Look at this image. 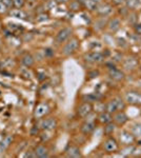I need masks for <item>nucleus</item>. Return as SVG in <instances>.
<instances>
[{"label":"nucleus","mask_w":141,"mask_h":158,"mask_svg":"<svg viewBox=\"0 0 141 158\" xmlns=\"http://www.w3.org/2000/svg\"><path fill=\"white\" fill-rule=\"evenodd\" d=\"M110 76H111V78H113L114 80H117V81L122 80V79L124 78V74L117 69H111L110 70Z\"/></svg>","instance_id":"dca6fc26"},{"label":"nucleus","mask_w":141,"mask_h":158,"mask_svg":"<svg viewBox=\"0 0 141 158\" xmlns=\"http://www.w3.org/2000/svg\"><path fill=\"white\" fill-rule=\"evenodd\" d=\"M2 2L8 8H11L13 6V0H2Z\"/></svg>","instance_id":"c85d7f7f"},{"label":"nucleus","mask_w":141,"mask_h":158,"mask_svg":"<svg viewBox=\"0 0 141 158\" xmlns=\"http://www.w3.org/2000/svg\"><path fill=\"white\" fill-rule=\"evenodd\" d=\"M21 61H22V65L27 68L32 67V65H34V58H33V56L30 54L24 55V56L22 57V59H21Z\"/></svg>","instance_id":"6ab92c4d"},{"label":"nucleus","mask_w":141,"mask_h":158,"mask_svg":"<svg viewBox=\"0 0 141 158\" xmlns=\"http://www.w3.org/2000/svg\"><path fill=\"white\" fill-rule=\"evenodd\" d=\"M114 131H115V125H112L111 122H108V125L105 127V133L108 134V135H110V134H112Z\"/></svg>","instance_id":"a878e982"},{"label":"nucleus","mask_w":141,"mask_h":158,"mask_svg":"<svg viewBox=\"0 0 141 158\" xmlns=\"http://www.w3.org/2000/svg\"><path fill=\"white\" fill-rule=\"evenodd\" d=\"M112 114L108 112H102L101 114L98 116V120L101 123H104V125H108V122L112 121Z\"/></svg>","instance_id":"2eb2a0df"},{"label":"nucleus","mask_w":141,"mask_h":158,"mask_svg":"<svg viewBox=\"0 0 141 158\" xmlns=\"http://www.w3.org/2000/svg\"><path fill=\"white\" fill-rule=\"evenodd\" d=\"M35 154H36V157H40V158L48 157L49 156V150L44 146H39L36 148Z\"/></svg>","instance_id":"f3484780"},{"label":"nucleus","mask_w":141,"mask_h":158,"mask_svg":"<svg viewBox=\"0 0 141 158\" xmlns=\"http://www.w3.org/2000/svg\"><path fill=\"white\" fill-rule=\"evenodd\" d=\"M132 133H133V136H134V137L140 138V137H141V125H134L133 129H132Z\"/></svg>","instance_id":"b1692460"},{"label":"nucleus","mask_w":141,"mask_h":158,"mask_svg":"<svg viewBox=\"0 0 141 158\" xmlns=\"http://www.w3.org/2000/svg\"><path fill=\"white\" fill-rule=\"evenodd\" d=\"M114 120H115V122H116L117 125H124V123L127 121V116L125 113H123V112H121L120 111V112H118V113L115 114Z\"/></svg>","instance_id":"f8f14e48"},{"label":"nucleus","mask_w":141,"mask_h":158,"mask_svg":"<svg viewBox=\"0 0 141 158\" xmlns=\"http://www.w3.org/2000/svg\"><path fill=\"white\" fill-rule=\"evenodd\" d=\"M27 1H34V0H27Z\"/></svg>","instance_id":"c9c22d12"},{"label":"nucleus","mask_w":141,"mask_h":158,"mask_svg":"<svg viewBox=\"0 0 141 158\" xmlns=\"http://www.w3.org/2000/svg\"><path fill=\"white\" fill-rule=\"evenodd\" d=\"M120 141L123 144H131L134 141L133 134H130L129 132H122L120 134Z\"/></svg>","instance_id":"9b49d317"},{"label":"nucleus","mask_w":141,"mask_h":158,"mask_svg":"<svg viewBox=\"0 0 141 158\" xmlns=\"http://www.w3.org/2000/svg\"><path fill=\"white\" fill-rule=\"evenodd\" d=\"M135 29H136V31L138 32V34H141V24H137L135 27Z\"/></svg>","instance_id":"7c9ffc66"},{"label":"nucleus","mask_w":141,"mask_h":158,"mask_svg":"<svg viewBox=\"0 0 141 158\" xmlns=\"http://www.w3.org/2000/svg\"><path fill=\"white\" fill-rule=\"evenodd\" d=\"M70 34H72V29H70V27H65V29H62L58 34H57V37H56L57 42H59V43L64 42L65 40H67V38L70 36Z\"/></svg>","instance_id":"6e6552de"},{"label":"nucleus","mask_w":141,"mask_h":158,"mask_svg":"<svg viewBox=\"0 0 141 158\" xmlns=\"http://www.w3.org/2000/svg\"><path fill=\"white\" fill-rule=\"evenodd\" d=\"M95 130V123L93 121L86 120L82 125H81V132L83 134H91Z\"/></svg>","instance_id":"9d476101"},{"label":"nucleus","mask_w":141,"mask_h":158,"mask_svg":"<svg viewBox=\"0 0 141 158\" xmlns=\"http://www.w3.org/2000/svg\"><path fill=\"white\" fill-rule=\"evenodd\" d=\"M125 99L131 104H141V94L137 92H129L125 96Z\"/></svg>","instance_id":"423d86ee"},{"label":"nucleus","mask_w":141,"mask_h":158,"mask_svg":"<svg viewBox=\"0 0 141 158\" xmlns=\"http://www.w3.org/2000/svg\"><path fill=\"white\" fill-rule=\"evenodd\" d=\"M78 46H79V41L76 39V38H74V39H72L70 41H69L64 46H63L62 53L64 55H67H67H70L78 49Z\"/></svg>","instance_id":"f03ea898"},{"label":"nucleus","mask_w":141,"mask_h":158,"mask_svg":"<svg viewBox=\"0 0 141 158\" xmlns=\"http://www.w3.org/2000/svg\"><path fill=\"white\" fill-rule=\"evenodd\" d=\"M49 112H50V106H49V104L45 103V102H42V103H39L36 106L34 115H35L36 118H41V117L45 116Z\"/></svg>","instance_id":"20e7f679"},{"label":"nucleus","mask_w":141,"mask_h":158,"mask_svg":"<svg viewBox=\"0 0 141 158\" xmlns=\"http://www.w3.org/2000/svg\"><path fill=\"white\" fill-rule=\"evenodd\" d=\"M101 98V95H98V93L96 94H89V95H84L83 96V100L85 102H94V101H98V100Z\"/></svg>","instance_id":"aec40b11"},{"label":"nucleus","mask_w":141,"mask_h":158,"mask_svg":"<svg viewBox=\"0 0 141 158\" xmlns=\"http://www.w3.org/2000/svg\"><path fill=\"white\" fill-rule=\"evenodd\" d=\"M108 27H110L111 31H117L119 29V27H120V20L117 18H114L113 20H111Z\"/></svg>","instance_id":"5701e85b"},{"label":"nucleus","mask_w":141,"mask_h":158,"mask_svg":"<svg viewBox=\"0 0 141 158\" xmlns=\"http://www.w3.org/2000/svg\"><path fill=\"white\" fill-rule=\"evenodd\" d=\"M103 149L108 153H113L116 152L118 150V144L114 138H108V140H105L103 144Z\"/></svg>","instance_id":"39448f33"},{"label":"nucleus","mask_w":141,"mask_h":158,"mask_svg":"<svg viewBox=\"0 0 141 158\" xmlns=\"http://www.w3.org/2000/svg\"><path fill=\"white\" fill-rule=\"evenodd\" d=\"M69 0H56V2H58V3H64V2H67Z\"/></svg>","instance_id":"473e14b6"},{"label":"nucleus","mask_w":141,"mask_h":158,"mask_svg":"<svg viewBox=\"0 0 141 158\" xmlns=\"http://www.w3.org/2000/svg\"><path fill=\"white\" fill-rule=\"evenodd\" d=\"M79 4H80V3H79L78 1H74V2H72V3H70V8H72V10L76 11V10H78V8H79Z\"/></svg>","instance_id":"c756f323"},{"label":"nucleus","mask_w":141,"mask_h":158,"mask_svg":"<svg viewBox=\"0 0 141 158\" xmlns=\"http://www.w3.org/2000/svg\"><path fill=\"white\" fill-rule=\"evenodd\" d=\"M13 140V137L12 136H6L5 138H4L3 141L0 144V151H4L6 150V148H8V146L11 144V142H12Z\"/></svg>","instance_id":"412c9836"},{"label":"nucleus","mask_w":141,"mask_h":158,"mask_svg":"<svg viewBox=\"0 0 141 158\" xmlns=\"http://www.w3.org/2000/svg\"><path fill=\"white\" fill-rule=\"evenodd\" d=\"M89 75H91V78L97 77V75H98V72H97V71H94L93 73H91V74H89Z\"/></svg>","instance_id":"2f4dec72"},{"label":"nucleus","mask_w":141,"mask_h":158,"mask_svg":"<svg viewBox=\"0 0 141 158\" xmlns=\"http://www.w3.org/2000/svg\"><path fill=\"white\" fill-rule=\"evenodd\" d=\"M76 1H78L79 3H82V4H83V2H84L85 0H76Z\"/></svg>","instance_id":"72a5a7b5"},{"label":"nucleus","mask_w":141,"mask_h":158,"mask_svg":"<svg viewBox=\"0 0 141 158\" xmlns=\"http://www.w3.org/2000/svg\"><path fill=\"white\" fill-rule=\"evenodd\" d=\"M65 153H67V155L69 157H80L81 156L80 150L75 146H70L69 148L67 149Z\"/></svg>","instance_id":"ddd939ff"},{"label":"nucleus","mask_w":141,"mask_h":158,"mask_svg":"<svg viewBox=\"0 0 141 158\" xmlns=\"http://www.w3.org/2000/svg\"><path fill=\"white\" fill-rule=\"evenodd\" d=\"M92 110H93V106L89 102H84L82 103L77 110V115L81 118H84V117H87L89 114L92 113Z\"/></svg>","instance_id":"7ed1b4c3"},{"label":"nucleus","mask_w":141,"mask_h":158,"mask_svg":"<svg viewBox=\"0 0 141 158\" xmlns=\"http://www.w3.org/2000/svg\"><path fill=\"white\" fill-rule=\"evenodd\" d=\"M93 1H95L96 3H99V2H101V0H93Z\"/></svg>","instance_id":"f704fd0d"},{"label":"nucleus","mask_w":141,"mask_h":158,"mask_svg":"<svg viewBox=\"0 0 141 158\" xmlns=\"http://www.w3.org/2000/svg\"><path fill=\"white\" fill-rule=\"evenodd\" d=\"M85 60L89 61V62H101L103 60V55L101 53L98 52H91L89 54L85 55Z\"/></svg>","instance_id":"0eeeda50"},{"label":"nucleus","mask_w":141,"mask_h":158,"mask_svg":"<svg viewBox=\"0 0 141 158\" xmlns=\"http://www.w3.org/2000/svg\"><path fill=\"white\" fill-rule=\"evenodd\" d=\"M83 5L89 11L97 10V3H96L95 1H93V0H85V1L83 2Z\"/></svg>","instance_id":"4be33fe9"},{"label":"nucleus","mask_w":141,"mask_h":158,"mask_svg":"<svg viewBox=\"0 0 141 158\" xmlns=\"http://www.w3.org/2000/svg\"><path fill=\"white\" fill-rule=\"evenodd\" d=\"M8 10V8L4 5L3 2H2V0H0V14H4V13H6V11Z\"/></svg>","instance_id":"cd10ccee"},{"label":"nucleus","mask_w":141,"mask_h":158,"mask_svg":"<svg viewBox=\"0 0 141 158\" xmlns=\"http://www.w3.org/2000/svg\"><path fill=\"white\" fill-rule=\"evenodd\" d=\"M10 15L15 18H19V19H27V14H25L23 11H21L20 8H15V10H11L10 11Z\"/></svg>","instance_id":"a211bd4d"},{"label":"nucleus","mask_w":141,"mask_h":158,"mask_svg":"<svg viewBox=\"0 0 141 158\" xmlns=\"http://www.w3.org/2000/svg\"><path fill=\"white\" fill-rule=\"evenodd\" d=\"M97 11L101 16H106V15L112 13V6L110 4H102L100 6H97Z\"/></svg>","instance_id":"4468645a"},{"label":"nucleus","mask_w":141,"mask_h":158,"mask_svg":"<svg viewBox=\"0 0 141 158\" xmlns=\"http://www.w3.org/2000/svg\"><path fill=\"white\" fill-rule=\"evenodd\" d=\"M57 127V120L55 118H48L44 119L41 122V129L45 130V131H51L54 130Z\"/></svg>","instance_id":"1a4fd4ad"},{"label":"nucleus","mask_w":141,"mask_h":158,"mask_svg":"<svg viewBox=\"0 0 141 158\" xmlns=\"http://www.w3.org/2000/svg\"><path fill=\"white\" fill-rule=\"evenodd\" d=\"M25 3V0H13V5L16 8H21Z\"/></svg>","instance_id":"393cba45"},{"label":"nucleus","mask_w":141,"mask_h":158,"mask_svg":"<svg viewBox=\"0 0 141 158\" xmlns=\"http://www.w3.org/2000/svg\"><path fill=\"white\" fill-rule=\"evenodd\" d=\"M125 108V103L124 101H122L121 98H115V99L111 100L110 102H108V104L105 106V110L106 112L111 113H116L117 111H121Z\"/></svg>","instance_id":"f257e3e1"},{"label":"nucleus","mask_w":141,"mask_h":158,"mask_svg":"<svg viewBox=\"0 0 141 158\" xmlns=\"http://www.w3.org/2000/svg\"><path fill=\"white\" fill-rule=\"evenodd\" d=\"M138 4H139V1H138V0H129V6L131 8H135Z\"/></svg>","instance_id":"bb28decb"}]
</instances>
